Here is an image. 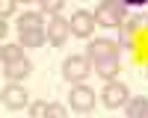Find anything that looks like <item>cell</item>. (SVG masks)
Wrapping results in <instances>:
<instances>
[{
    "instance_id": "1",
    "label": "cell",
    "mask_w": 148,
    "mask_h": 118,
    "mask_svg": "<svg viewBox=\"0 0 148 118\" xmlns=\"http://www.w3.org/2000/svg\"><path fill=\"white\" fill-rule=\"evenodd\" d=\"M92 71V59L89 56H68L62 62V77L68 83H83Z\"/></svg>"
},
{
    "instance_id": "2",
    "label": "cell",
    "mask_w": 148,
    "mask_h": 118,
    "mask_svg": "<svg viewBox=\"0 0 148 118\" xmlns=\"http://www.w3.org/2000/svg\"><path fill=\"white\" fill-rule=\"evenodd\" d=\"M68 103L74 112H92L95 109V92L89 86H83V83H74V89L68 94Z\"/></svg>"
},
{
    "instance_id": "3",
    "label": "cell",
    "mask_w": 148,
    "mask_h": 118,
    "mask_svg": "<svg viewBox=\"0 0 148 118\" xmlns=\"http://www.w3.org/2000/svg\"><path fill=\"white\" fill-rule=\"evenodd\" d=\"M101 100H104V106H107V109H119V106H125V103L130 100V92H127V86H125V83L110 80V83H107V89L101 92Z\"/></svg>"
},
{
    "instance_id": "4",
    "label": "cell",
    "mask_w": 148,
    "mask_h": 118,
    "mask_svg": "<svg viewBox=\"0 0 148 118\" xmlns=\"http://www.w3.org/2000/svg\"><path fill=\"white\" fill-rule=\"evenodd\" d=\"M71 35V21H65L62 15H53V21L47 24V41L53 47H62Z\"/></svg>"
},
{
    "instance_id": "5",
    "label": "cell",
    "mask_w": 148,
    "mask_h": 118,
    "mask_svg": "<svg viewBox=\"0 0 148 118\" xmlns=\"http://www.w3.org/2000/svg\"><path fill=\"white\" fill-rule=\"evenodd\" d=\"M95 27H98V24H95V15H92V12L77 9V12L71 15V33L77 35V39H89Z\"/></svg>"
},
{
    "instance_id": "6",
    "label": "cell",
    "mask_w": 148,
    "mask_h": 118,
    "mask_svg": "<svg viewBox=\"0 0 148 118\" xmlns=\"http://www.w3.org/2000/svg\"><path fill=\"white\" fill-rule=\"evenodd\" d=\"M86 56H89L92 62H101V59H107V56H119V44L113 39H95V41H89Z\"/></svg>"
},
{
    "instance_id": "7",
    "label": "cell",
    "mask_w": 148,
    "mask_h": 118,
    "mask_svg": "<svg viewBox=\"0 0 148 118\" xmlns=\"http://www.w3.org/2000/svg\"><path fill=\"white\" fill-rule=\"evenodd\" d=\"M92 15H95V24H101V27H121V21H125V12H119L107 3H98Z\"/></svg>"
},
{
    "instance_id": "8",
    "label": "cell",
    "mask_w": 148,
    "mask_h": 118,
    "mask_svg": "<svg viewBox=\"0 0 148 118\" xmlns=\"http://www.w3.org/2000/svg\"><path fill=\"white\" fill-rule=\"evenodd\" d=\"M33 71V65H30V59H24V56H18V59H9V62H3V74L12 80V83H18V80H24Z\"/></svg>"
},
{
    "instance_id": "9",
    "label": "cell",
    "mask_w": 148,
    "mask_h": 118,
    "mask_svg": "<svg viewBox=\"0 0 148 118\" xmlns=\"http://www.w3.org/2000/svg\"><path fill=\"white\" fill-rule=\"evenodd\" d=\"M3 103L9 109H24V106L30 103V98H27V92H24L18 83H12V86H6V92H3Z\"/></svg>"
},
{
    "instance_id": "10",
    "label": "cell",
    "mask_w": 148,
    "mask_h": 118,
    "mask_svg": "<svg viewBox=\"0 0 148 118\" xmlns=\"http://www.w3.org/2000/svg\"><path fill=\"white\" fill-rule=\"evenodd\" d=\"M95 74L101 77V80H116V74H119V56H107V59H101V62H95Z\"/></svg>"
},
{
    "instance_id": "11",
    "label": "cell",
    "mask_w": 148,
    "mask_h": 118,
    "mask_svg": "<svg viewBox=\"0 0 148 118\" xmlns=\"http://www.w3.org/2000/svg\"><path fill=\"white\" fill-rule=\"evenodd\" d=\"M47 41V30H21V44L24 47H42Z\"/></svg>"
},
{
    "instance_id": "12",
    "label": "cell",
    "mask_w": 148,
    "mask_h": 118,
    "mask_svg": "<svg viewBox=\"0 0 148 118\" xmlns=\"http://www.w3.org/2000/svg\"><path fill=\"white\" fill-rule=\"evenodd\" d=\"M42 12H24V15L18 18V33L21 30H42Z\"/></svg>"
},
{
    "instance_id": "13",
    "label": "cell",
    "mask_w": 148,
    "mask_h": 118,
    "mask_svg": "<svg viewBox=\"0 0 148 118\" xmlns=\"http://www.w3.org/2000/svg\"><path fill=\"white\" fill-rule=\"evenodd\" d=\"M0 56H3V62H9V59H18V56H24V44H3Z\"/></svg>"
},
{
    "instance_id": "14",
    "label": "cell",
    "mask_w": 148,
    "mask_h": 118,
    "mask_svg": "<svg viewBox=\"0 0 148 118\" xmlns=\"http://www.w3.org/2000/svg\"><path fill=\"white\" fill-rule=\"evenodd\" d=\"M65 0H39L42 12H47V15H59V9H62Z\"/></svg>"
},
{
    "instance_id": "15",
    "label": "cell",
    "mask_w": 148,
    "mask_h": 118,
    "mask_svg": "<svg viewBox=\"0 0 148 118\" xmlns=\"http://www.w3.org/2000/svg\"><path fill=\"white\" fill-rule=\"evenodd\" d=\"M47 109H51V103H45V100H36V103H30V115H33V118H42V115H47Z\"/></svg>"
},
{
    "instance_id": "16",
    "label": "cell",
    "mask_w": 148,
    "mask_h": 118,
    "mask_svg": "<svg viewBox=\"0 0 148 118\" xmlns=\"http://www.w3.org/2000/svg\"><path fill=\"white\" fill-rule=\"evenodd\" d=\"M15 6H18V0H0V15H12V12H15Z\"/></svg>"
},
{
    "instance_id": "17",
    "label": "cell",
    "mask_w": 148,
    "mask_h": 118,
    "mask_svg": "<svg viewBox=\"0 0 148 118\" xmlns=\"http://www.w3.org/2000/svg\"><path fill=\"white\" fill-rule=\"evenodd\" d=\"M148 0H125V6H145Z\"/></svg>"
},
{
    "instance_id": "18",
    "label": "cell",
    "mask_w": 148,
    "mask_h": 118,
    "mask_svg": "<svg viewBox=\"0 0 148 118\" xmlns=\"http://www.w3.org/2000/svg\"><path fill=\"white\" fill-rule=\"evenodd\" d=\"M145 74H148V71H145Z\"/></svg>"
},
{
    "instance_id": "19",
    "label": "cell",
    "mask_w": 148,
    "mask_h": 118,
    "mask_svg": "<svg viewBox=\"0 0 148 118\" xmlns=\"http://www.w3.org/2000/svg\"><path fill=\"white\" fill-rule=\"evenodd\" d=\"M27 3H30V0H27Z\"/></svg>"
}]
</instances>
